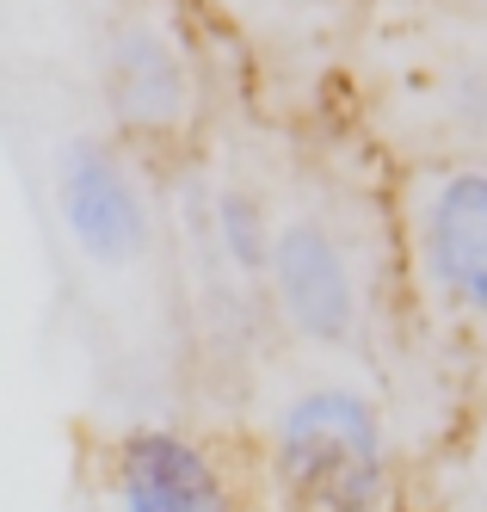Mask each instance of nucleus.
<instances>
[{"mask_svg":"<svg viewBox=\"0 0 487 512\" xmlns=\"http://www.w3.org/2000/svg\"><path fill=\"white\" fill-rule=\"evenodd\" d=\"M198 13L192 7H136L105 31L99 50V81L118 136H130L136 149L148 142H173V149H198V124H204V56L192 44Z\"/></svg>","mask_w":487,"mask_h":512,"instance_id":"nucleus-6","label":"nucleus"},{"mask_svg":"<svg viewBox=\"0 0 487 512\" xmlns=\"http://www.w3.org/2000/svg\"><path fill=\"white\" fill-rule=\"evenodd\" d=\"M407 346L451 377L457 408L487 383V161H426L389 173Z\"/></svg>","mask_w":487,"mask_h":512,"instance_id":"nucleus-4","label":"nucleus"},{"mask_svg":"<svg viewBox=\"0 0 487 512\" xmlns=\"http://www.w3.org/2000/svg\"><path fill=\"white\" fill-rule=\"evenodd\" d=\"M266 327L290 358L395 377L407 346L389 167L346 118L284 130Z\"/></svg>","mask_w":487,"mask_h":512,"instance_id":"nucleus-1","label":"nucleus"},{"mask_svg":"<svg viewBox=\"0 0 487 512\" xmlns=\"http://www.w3.org/2000/svg\"><path fill=\"white\" fill-rule=\"evenodd\" d=\"M401 457L389 377L321 358H296L290 377H259L247 414L253 512H389Z\"/></svg>","mask_w":487,"mask_h":512,"instance_id":"nucleus-3","label":"nucleus"},{"mask_svg":"<svg viewBox=\"0 0 487 512\" xmlns=\"http://www.w3.org/2000/svg\"><path fill=\"white\" fill-rule=\"evenodd\" d=\"M432 475H438L432 482L438 512H487V383L463 395Z\"/></svg>","mask_w":487,"mask_h":512,"instance_id":"nucleus-9","label":"nucleus"},{"mask_svg":"<svg viewBox=\"0 0 487 512\" xmlns=\"http://www.w3.org/2000/svg\"><path fill=\"white\" fill-rule=\"evenodd\" d=\"M56 223L93 272H136L155 247L161 210L130 136H68L50 167Z\"/></svg>","mask_w":487,"mask_h":512,"instance_id":"nucleus-7","label":"nucleus"},{"mask_svg":"<svg viewBox=\"0 0 487 512\" xmlns=\"http://www.w3.org/2000/svg\"><path fill=\"white\" fill-rule=\"evenodd\" d=\"M229 50L247 105L272 124L315 130L340 118L346 75L377 0H185Z\"/></svg>","mask_w":487,"mask_h":512,"instance_id":"nucleus-5","label":"nucleus"},{"mask_svg":"<svg viewBox=\"0 0 487 512\" xmlns=\"http://www.w3.org/2000/svg\"><path fill=\"white\" fill-rule=\"evenodd\" d=\"M111 512H253V494L216 438L185 426H130L105 451Z\"/></svg>","mask_w":487,"mask_h":512,"instance_id":"nucleus-8","label":"nucleus"},{"mask_svg":"<svg viewBox=\"0 0 487 512\" xmlns=\"http://www.w3.org/2000/svg\"><path fill=\"white\" fill-rule=\"evenodd\" d=\"M340 118L389 173L487 161V0H377Z\"/></svg>","mask_w":487,"mask_h":512,"instance_id":"nucleus-2","label":"nucleus"}]
</instances>
